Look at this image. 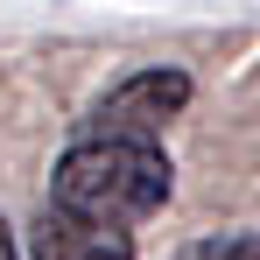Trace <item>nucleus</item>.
<instances>
[{
	"label": "nucleus",
	"mask_w": 260,
	"mask_h": 260,
	"mask_svg": "<svg viewBox=\"0 0 260 260\" xmlns=\"http://www.w3.org/2000/svg\"><path fill=\"white\" fill-rule=\"evenodd\" d=\"M28 260H134V232L120 218H91L49 197L28 232Z\"/></svg>",
	"instance_id": "obj_3"
},
{
	"label": "nucleus",
	"mask_w": 260,
	"mask_h": 260,
	"mask_svg": "<svg viewBox=\"0 0 260 260\" xmlns=\"http://www.w3.org/2000/svg\"><path fill=\"white\" fill-rule=\"evenodd\" d=\"M49 197L91 218L141 225L169 204V155L162 141H120V134H78L49 176Z\"/></svg>",
	"instance_id": "obj_1"
},
{
	"label": "nucleus",
	"mask_w": 260,
	"mask_h": 260,
	"mask_svg": "<svg viewBox=\"0 0 260 260\" xmlns=\"http://www.w3.org/2000/svg\"><path fill=\"white\" fill-rule=\"evenodd\" d=\"M183 260H260V239L253 232H218V239H204V246H190Z\"/></svg>",
	"instance_id": "obj_4"
},
{
	"label": "nucleus",
	"mask_w": 260,
	"mask_h": 260,
	"mask_svg": "<svg viewBox=\"0 0 260 260\" xmlns=\"http://www.w3.org/2000/svg\"><path fill=\"white\" fill-rule=\"evenodd\" d=\"M190 106V78L183 71H141L127 85H113L85 113V134H120V141H162L176 113Z\"/></svg>",
	"instance_id": "obj_2"
},
{
	"label": "nucleus",
	"mask_w": 260,
	"mask_h": 260,
	"mask_svg": "<svg viewBox=\"0 0 260 260\" xmlns=\"http://www.w3.org/2000/svg\"><path fill=\"white\" fill-rule=\"evenodd\" d=\"M0 260H21V246H14V232H7V218H0Z\"/></svg>",
	"instance_id": "obj_5"
}]
</instances>
